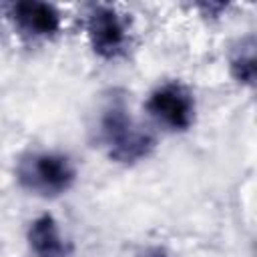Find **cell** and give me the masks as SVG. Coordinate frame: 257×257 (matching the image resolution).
<instances>
[{"label": "cell", "instance_id": "3", "mask_svg": "<svg viewBox=\"0 0 257 257\" xmlns=\"http://www.w3.org/2000/svg\"><path fill=\"white\" fill-rule=\"evenodd\" d=\"M84 28L92 52L104 60L120 58L131 44L128 22L114 6L108 4L88 6Z\"/></svg>", "mask_w": 257, "mask_h": 257}, {"label": "cell", "instance_id": "8", "mask_svg": "<svg viewBox=\"0 0 257 257\" xmlns=\"http://www.w3.org/2000/svg\"><path fill=\"white\" fill-rule=\"evenodd\" d=\"M153 257H167V255H153Z\"/></svg>", "mask_w": 257, "mask_h": 257}, {"label": "cell", "instance_id": "6", "mask_svg": "<svg viewBox=\"0 0 257 257\" xmlns=\"http://www.w3.org/2000/svg\"><path fill=\"white\" fill-rule=\"evenodd\" d=\"M26 241L34 257H66L68 247L56 219L48 213L38 215L30 221L26 231Z\"/></svg>", "mask_w": 257, "mask_h": 257}, {"label": "cell", "instance_id": "1", "mask_svg": "<svg viewBox=\"0 0 257 257\" xmlns=\"http://www.w3.org/2000/svg\"><path fill=\"white\" fill-rule=\"evenodd\" d=\"M98 139L108 159L120 165L141 163L155 149V139L133 118L120 96H112L104 104L98 120Z\"/></svg>", "mask_w": 257, "mask_h": 257}, {"label": "cell", "instance_id": "4", "mask_svg": "<svg viewBox=\"0 0 257 257\" xmlns=\"http://www.w3.org/2000/svg\"><path fill=\"white\" fill-rule=\"evenodd\" d=\"M195 96L193 92L177 82H163L159 84L147 98V112L165 128L181 133L191 128L195 122Z\"/></svg>", "mask_w": 257, "mask_h": 257}, {"label": "cell", "instance_id": "7", "mask_svg": "<svg viewBox=\"0 0 257 257\" xmlns=\"http://www.w3.org/2000/svg\"><path fill=\"white\" fill-rule=\"evenodd\" d=\"M231 76L245 86L255 84V38L247 36L239 42L237 50L231 54L229 60Z\"/></svg>", "mask_w": 257, "mask_h": 257}, {"label": "cell", "instance_id": "2", "mask_svg": "<svg viewBox=\"0 0 257 257\" xmlns=\"http://www.w3.org/2000/svg\"><path fill=\"white\" fill-rule=\"evenodd\" d=\"M16 181L32 195L54 199L72 189L76 181V167L64 153L32 151L20 157L16 165Z\"/></svg>", "mask_w": 257, "mask_h": 257}, {"label": "cell", "instance_id": "5", "mask_svg": "<svg viewBox=\"0 0 257 257\" xmlns=\"http://www.w3.org/2000/svg\"><path fill=\"white\" fill-rule=\"evenodd\" d=\"M8 20L14 24L18 34L30 40L54 38L62 26V16L56 6L48 2L24 0L8 6Z\"/></svg>", "mask_w": 257, "mask_h": 257}]
</instances>
